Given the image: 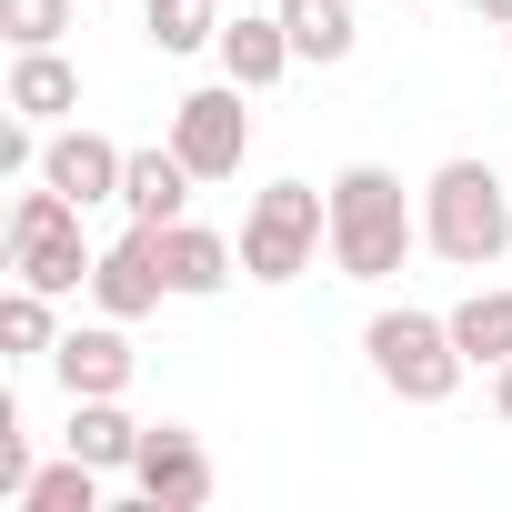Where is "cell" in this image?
<instances>
[{"instance_id":"cell-1","label":"cell","mask_w":512,"mask_h":512,"mask_svg":"<svg viewBox=\"0 0 512 512\" xmlns=\"http://www.w3.org/2000/svg\"><path fill=\"white\" fill-rule=\"evenodd\" d=\"M412 251H422V201L402 191V171L342 161L332 171V272L342 282H392Z\"/></svg>"},{"instance_id":"cell-2","label":"cell","mask_w":512,"mask_h":512,"mask_svg":"<svg viewBox=\"0 0 512 512\" xmlns=\"http://www.w3.org/2000/svg\"><path fill=\"white\" fill-rule=\"evenodd\" d=\"M422 251H442L452 272H492L502 251H512V191L492 161L452 151L432 181H422Z\"/></svg>"},{"instance_id":"cell-3","label":"cell","mask_w":512,"mask_h":512,"mask_svg":"<svg viewBox=\"0 0 512 512\" xmlns=\"http://www.w3.org/2000/svg\"><path fill=\"white\" fill-rule=\"evenodd\" d=\"M332 251V181L312 191V181H262L251 191V211H241V282H302L312 262Z\"/></svg>"},{"instance_id":"cell-4","label":"cell","mask_w":512,"mask_h":512,"mask_svg":"<svg viewBox=\"0 0 512 512\" xmlns=\"http://www.w3.org/2000/svg\"><path fill=\"white\" fill-rule=\"evenodd\" d=\"M362 352H372V382L392 392V402H452L462 392V342H452V312H412V302H392V312H372L362 322Z\"/></svg>"},{"instance_id":"cell-5","label":"cell","mask_w":512,"mask_h":512,"mask_svg":"<svg viewBox=\"0 0 512 512\" xmlns=\"http://www.w3.org/2000/svg\"><path fill=\"white\" fill-rule=\"evenodd\" d=\"M91 231H81V201L71 191H51L41 171H31V191L11 201V282H31V292H91Z\"/></svg>"},{"instance_id":"cell-6","label":"cell","mask_w":512,"mask_h":512,"mask_svg":"<svg viewBox=\"0 0 512 512\" xmlns=\"http://www.w3.org/2000/svg\"><path fill=\"white\" fill-rule=\"evenodd\" d=\"M171 151L201 171V181H231L241 171V151H251V91L221 71L211 91H181L171 101Z\"/></svg>"},{"instance_id":"cell-7","label":"cell","mask_w":512,"mask_h":512,"mask_svg":"<svg viewBox=\"0 0 512 512\" xmlns=\"http://www.w3.org/2000/svg\"><path fill=\"white\" fill-rule=\"evenodd\" d=\"M91 302L111 312V322H151L161 302H171V262H161V221H131L101 262H91Z\"/></svg>"},{"instance_id":"cell-8","label":"cell","mask_w":512,"mask_h":512,"mask_svg":"<svg viewBox=\"0 0 512 512\" xmlns=\"http://www.w3.org/2000/svg\"><path fill=\"white\" fill-rule=\"evenodd\" d=\"M131 492H141L151 512H201V502H211V452H201L181 422H151L141 452H131Z\"/></svg>"},{"instance_id":"cell-9","label":"cell","mask_w":512,"mask_h":512,"mask_svg":"<svg viewBox=\"0 0 512 512\" xmlns=\"http://www.w3.org/2000/svg\"><path fill=\"white\" fill-rule=\"evenodd\" d=\"M121 171H131V151H121L111 131H91V121H61V131L41 141V181H51V191H71L81 211L121 201Z\"/></svg>"},{"instance_id":"cell-10","label":"cell","mask_w":512,"mask_h":512,"mask_svg":"<svg viewBox=\"0 0 512 512\" xmlns=\"http://www.w3.org/2000/svg\"><path fill=\"white\" fill-rule=\"evenodd\" d=\"M131 322H81V332H61V352H51V372H61V392L71 402H91V392H131V342H121Z\"/></svg>"},{"instance_id":"cell-11","label":"cell","mask_w":512,"mask_h":512,"mask_svg":"<svg viewBox=\"0 0 512 512\" xmlns=\"http://www.w3.org/2000/svg\"><path fill=\"white\" fill-rule=\"evenodd\" d=\"M161 262H171V302H211L231 272H241V241H221L211 221H161Z\"/></svg>"},{"instance_id":"cell-12","label":"cell","mask_w":512,"mask_h":512,"mask_svg":"<svg viewBox=\"0 0 512 512\" xmlns=\"http://www.w3.org/2000/svg\"><path fill=\"white\" fill-rule=\"evenodd\" d=\"M0 101H11L21 121H41V131H61L81 111V61L71 51H11V91Z\"/></svg>"},{"instance_id":"cell-13","label":"cell","mask_w":512,"mask_h":512,"mask_svg":"<svg viewBox=\"0 0 512 512\" xmlns=\"http://www.w3.org/2000/svg\"><path fill=\"white\" fill-rule=\"evenodd\" d=\"M292 61H302V51H292L282 11H231V21H221V71H231L241 91H272Z\"/></svg>"},{"instance_id":"cell-14","label":"cell","mask_w":512,"mask_h":512,"mask_svg":"<svg viewBox=\"0 0 512 512\" xmlns=\"http://www.w3.org/2000/svg\"><path fill=\"white\" fill-rule=\"evenodd\" d=\"M191 191H201V171H191L171 141H161V151H131V171H121V211H131V221H181Z\"/></svg>"},{"instance_id":"cell-15","label":"cell","mask_w":512,"mask_h":512,"mask_svg":"<svg viewBox=\"0 0 512 512\" xmlns=\"http://www.w3.org/2000/svg\"><path fill=\"white\" fill-rule=\"evenodd\" d=\"M141 432H151V422H131V412H121V392H91V402H71L61 452H81V462H101V472H131Z\"/></svg>"},{"instance_id":"cell-16","label":"cell","mask_w":512,"mask_h":512,"mask_svg":"<svg viewBox=\"0 0 512 512\" xmlns=\"http://www.w3.org/2000/svg\"><path fill=\"white\" fill-rule=\"evenodd\" d=\"M452 342H462L472 372H502V362H512V292H492V282L462 292V302H452Z\"/></svg>"},{"instance_id":"cell-17","label":"cell","mask_w":512,"mask_h":512,"mask_svg":"<svg viewBox=\"0 0 512 512\" xmlns=\"http://www.w3.org/2000/svg\"><path fill=\"white\" fill-rule=\"evenodd\" d=\"M221 0H151L141 11V41L161 51V61H191V51H221Z\"/></svg>"},{"instance_id":"cell-18","label":"cell","mask_w":512,"mask_h":512,"mask_svg":"<svg viewBox=\"0 0 512 512\" xmlns=\"http://www.w3.org/2000/svg\"><path fill=\"white\" fill-rule=\"evenodd\" d=\"M282 31H292V51L302 61H352V41H362V21H352V0H282Z\"/></svg>"},{"instance_id":"cell-19","label":"cell","mask_w":512,"mask_h":512,"mask_svg":"<svg viewBox=\"0 0 512 512\" xmlns=\"http://www.w3.org/2000/svg\"><path fill=\"white\" fill-rule=\"evenodd\" d=\"M101 462H81V452H61V462H41L31 472V492H21V512H101Z\"/></svg>"},{"instance_id":"cell-20","label":"cell","mask_w":512,"mask_h":512,"mask_svg":"<svg viewBox=\"0 0 512 512\" xmlns=\"http://www.w3.org/2000/svg\"><path fill=\"white\" fill-rule=\"evenodd\" d=\"M0 342H11V362H51L61 332H51V292L11 282V302H0Z\"/></svg>"},{"instance_id":"cell-21","label":"cell","mask_w":512,"mask_h":512,"mask_svg":"<svg viewBox=\"0 0 512 512\" xmlns=\"http://www.w3.org/2000/svg\"><path fill=\"white\" fill-rule=\"evenodd\" d=\"M71 11H81V0H0V41H11V51H61Z\"/></svg>"},{"instance_id":"cell-22","label":"cell","mask_w":512,"mask_h":512,"mask_svg":"<svg viewBox=\"0 0 512 512\" xmlns=\"http://www.w3.org/2000/svg\"><path fill=\"white\" fill-rule=\"evenodd\" d=\"M492 412H502V432H512V362L492 372Z\"/></svg>"},{"instance_id":"cell-23","label":"cell","mask_w":512,"mask_h":512,"mask_svg":"<svg viewBox=\"0 0 512 512\" xmlns=\"http://www.w3.org/2000/svg\"><path fill=\"white\" fill-rule=\"evenodd\" d=\"M472 21H492V31H502V21H512V0H472Z\"/></svg>"},{"instance_id":"cell-24","label":"cell","mask_w":512,"mask_h":512,"mask_svg":"<svg viewBox=\"0 0 512 512\" xmlns=\"http://www.w3.org/2000/svg\"><path fill=\"white\" fill-rule=\"evenodd\" d=\"M392 11H432V0H392Z\"/></svg>"},{"instance_id":"cell-25","label":"cell","mask_w":512,"mask_h":512,"mask_svg":"<svg viewBox=\"0 0 512 512\" xmlns=\"http://www.w3.org/2000/svg\"><path fill=\"white\" fill-rule=\"evenodd\" d=\"M502 51H512V21H502Z\"/></svg>"}]
</instances>
